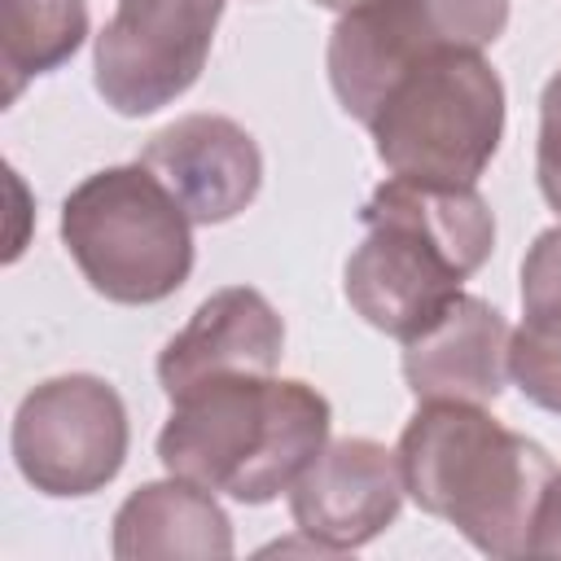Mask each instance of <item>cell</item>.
Segmentation results:
<instances>
[{"mask_svg":"<svg viewBox=\"0 0 561 561\" xmlns=\"http://www.w3.org/2000/svg\"><path fill=\"white\" fill-rule=\"evenodd\" d=\"M342 289L355 316L408 342L447 311L495 245V215L473 184H421L390 175L359 210Z\"/></svg>","mask_w":561,"mask_h":561,"instance_id":"cell-1","label":"cell"},{"mask_svg":"<svg viewBox=\"0 0 561 561\" xmlns=\"http://www.w3.org/2000/svg\"><path fill=\"white\" fill-rule=\"evenodd\" d=\"M329 443V399L294 377H215L180 399L158 434L167 473L228 495L267 504Z\"/></svg>","mask_w":561,"mask_h":561,"instance_id":"cell-2","label":"cell"},{"mask_svg":"<svg viewBox=\"0 0 561 561\" xmlns=\"http://www.w3.org/2000/svg\"><path fill=\"white\" fill-rule=\"evenodd\" d=\"M408 495L486 557H526L552 456L478 403H421L399 434Z\"/></svg>","mask_w":561,"mask_h":561,"instance_id":"cell-3","label":"cell"},{"mask_svg":"<svg viewBox=\"0 0 561 561\" xmlns=\"http://www.w3.org/2000/svg\"><path fill=\"white\" fill-rule=\"evenodd\" d=\"M61 241L83 280L123 307L171 298L193 272V219L145 167H105L61 206Z\"/></svg>","mask_w":561,"mask_h":561,"instance_id":"cell-4","label":"cell"},{"mask_svg":"<svg viewBox=\"0 0 561 561\" xmlns=\"http://www.w3.org/2000/svg\"><path fill=\"white\" fill-rule=\"evenodd\" d=\"M364 127L390 175L478 184L504 136V83L482 53H438L412 66Z\"/></svg>","mask_w":561,"mask_h":561,"instance_id":"cell-5","label":"cell"},{"mask_svg":"<svg viewBox=\"0 0 561 561\" xmlns=\"http://www.w3.org/2000/svg\"><path fill=\"white\" fill-rule=\"evenodd\" d=\"M508 26V0H368L329 35V83L337 105L368 123L381 96L438 53H482Z\"/></svg>","mask_w":561,"mask_h":561,"instance_id":"cell-6","label":"cell"},{"mask_svg":"<svg viewBox=\"0 0 561 561\" xmlns=\"http://www.w3.org/2000/svg\"><path fill=\"white\" fill-rule=\"evenodd\" d=\"M9 443L18 473L39 495H92L127 460V408L105 377L61 373L26 390Z\"/></svg>","mask_w":561,"mask_h":561,"instance_id":"cell-7","label":"cell"},{"mask_svg":"<svg viewBox=\"0 0 561 561\" xmlns=\"http://www.w3.org/2000/svg\"><path fill=\"white\" fill-rule=\"evenodd\" d=\"M219 13L224 0H118L92 57L101 101L140 118L184 96L210 57Z\"/></svg>","mask_w":561,"mask_h":561,"instance_id":"cell-8","label":"cell"},{"mask_svg":"<svg viewBox=\"0 0 561 561\" xmlns=\"http://www.w3.org/2000/svg\"><path fill=\"white\" fill-rule=\"evenodd\" d=\"M403 495L399 451L377 438H333L289 486V513L307 539L337 557L373 543L399 517Z\"/></svg>","mask_w":561,"mask_h":561,"instance_id":"cell-9","label":"cell"},{"mask_svg":"<svg viewBox=\"0 0 561 561\" xmlns=\"http://www.w3.org/2000/svg\"><path fill=\"white\" fill-rule=\"evenodd\" d=\"M140 162L167 184L193 224L237 219L263 184L254 136L228 114H184L149 136Z\"/></svg>","mask_w":561,"mask_h":561,"instance_id":"cell-10","label":"cell"},{"mask_svg":"<svg viewBox=\"0 0 561 561\" xmlns=\"http://www.w3.org/2000/svg\"><path fill=\"white\" fill-rule=\"evenodd\" d=\"M280 351L285 320L276 316V307L250 285H228L215 289L162 346L158 381L167 399H180L215 377H267L276 373Z\"/></svg>","mask_w":561,"mask_h":561,"instance_id":"cell-11","label":"cell"},{"mask_svg":"<svg viewBox=\"0 0 561 561\" xmlns=\"http://www.w3.org/2000/svg\"><path fill=\"white\" fill-rule=\"evenodd\" d=\"M508 320L473 298L456 294L438 320L403 342V381L416 403H495L508 381Z\"/></svg>","mask_w":561,"mask_h":561,"instance_id":"cell-12","label":"cell"},{"mask_svg":"<svg viewBox=\"0 0 561 561\" xmlns=\"http://www.w3.org/2000/svg\"><path fill=\"white\" fill-rule=\"evenodd\" d=\"M114 557L118 561H224L232 557V522L184 478L136 486L114 513Z\"/></svg>","mask_w":561,"mask_h":561,"instance_id":"cell-13","label":"cell"},{"mask_svg":"<svg viewBox=\"0 0 561 561\" xmlns=\"http://www.w3.org/2000/svg\"><path fill=\"white\" fill-rule=\"evenodd\" d=\"M83 35V0H0V101L13 105L35 75H48L61 61H70Z\"/></svg>","mask_w":561,"mask_h":561,"instance_id":"cell-14","label":"cell"},{"mask_svg":"<svg viewBox=\"0 0 561 561\" xmlns=\"http://www.w3.org/2000/svg\"><path fill=\"white\" fill-rule=\"evenodd\" d=\"M508 377L535 408L561 416V307L526 311L508 337Z\"/></svg>","mask_w":561,"mask_h":561,"instance_id":"cell-15","label":"cell"},{"mask_svg":"<svg viewBox=\"0 0 561 561\" xmlns=\"http://www.w3.org/2000/svg\"><path fill=\"white\" fill-rule=\"evenodd\" d=\"M535 175H539V193H543V202L561 215V70L543 83V96H539Z\"/></svg>","mask_w":561,"mask_h":561,"instance_id":"cell-16","label":"cell"},{"mask_svg":"<svg viewBox=\"0 0 561 561\" xmlns=\"http://www.w3.org/2000/svg\"><path fill=\"white\" fill-rule=\"evenodd\" d=\"M522 307H561V224L543 228L522 259Z\"/></svg>","mask_w":561,"mask_h":561,"instance_id":"cell-17","label":"cell"},{"mask_svg":"<svg viewBox=\"0 0 561 561\" xmlns=\"http://www.w3.org/2000/svg\"><path fill=\"white\" fill-rule=\"evenodd\" d=\"M530 552L535 557H561V469L548 478L539 508H535V530H530Z\"/></svg>","mask_w":561,"mask_h":561,"instance_id":"cell-18","label":"cell"},{"mask_svg":"<svg viewBox=\"0 0 561 561\" xmlns=\"http://www.w3.org/2000/svg\"><path fill=\"white\" fill-rule=\"evenodd\" d=\"M320 9H333V13H351V9H359V4H368V0H316Z\"/></svg>","mask_w":561,"mask_h":561,"instance_id":"cell-19","label":"cell"}]
</instances>
